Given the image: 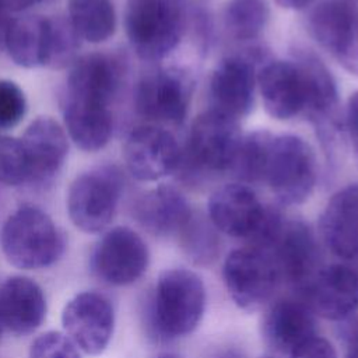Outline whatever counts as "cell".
Segmentation results:
<instances>
[{
  "label": "cell",
  "instance_id": "d6a6232c",
  "mask_svg": "<svg viewBox=\"0 0 358 358\" xmlns=\"http://www.w3.org/2000/svg\"><path fill=\"white\" fill-rule=\"evenodd\" d=\"M27 112L22 90L10 80H0V129L18 124Z\"/></svg>",
  "mask_w": 358,
  "mask_h": 358
},
{
  "label": "cell",
  "instance_id": "9c48e42d",
  "mask_svg": "<svg viewBox=\"0 0 358 358\" xmlns=\"http://www.w3.org/2000/svg\"><path fill=\"white\" fill-rule=\"evenodd\" d=\"M193 94V80L182 69L162 67L143 74L134 87V109L151 124L183 123Z\"/></svg>",
  "mask_w": 358,
  "mask_h": 358
},
{
  "label": "cell",
  "instance_id": "5bb4252c",
  "mask_svg": "<svg viewBox=\"0 0 358 358\" xmlns=\"http://www.w3.org/2000/svg\"><path fill=\"white\" fill-rule=\"evenodd\" d=\"M182 147L175 136L158 124H141L126 137L123 159L129 173L141 182H155L175 173Z\"/></svg>",
  "mask_w": 358,
  "mask_h": 358
},
{
  "label": "cell",
  "instance_id": "ab89813d",
  "mask_svg": "<svg viewBox=\"0 0 358 358\" xmlns=\"http://www.w3.org/2000/svg\"><path fill=\"white\" fill-rule=\"evenodd\" d=\"M213 358H243V355L236 350H224L215 354Z\"/></svg>",
  "mask_w": 358,
  "mask_h": 358
},
{
  "label": "cell",
  "instance_id": "d590c367",
  "mask_svg": "<svg viewBox=\"0 0 358 358\" xmlns=\"http://www.w3.org/2000/svg\"><path fill=\"white\" fill-rule=\"evenodd\" d=\"M43 0H0V8L11 13V11H22L25 8H29Z\"/></svg>",
  "mask_w": 358,
  "mask_h": 358
},
{
  "label": "cell",
  "instance_id": "d6986e66",
  "mask_svg": "<svg viewBox=\"0 0 358 358\" xmlns=\"http://www.w3.org/2000/svg\"><path fill=\"white\" fill-rule=\"evenodd\" d=\"M302 294L315 315L345 320L358 309V273L345 264L320 267Z\"/></svg>",
  "mask_w": 358,
  "mask_h": 358
},
{
  "label": "cell",
  "instance_id": "f546056e",
  "mask_svg": "<svg viewBox=\"0 0 358 358\" xmlns=\"http://www.w3.org/2000/svg\"><path fill=\"white\" fill-rule=\"evenodd\" d=\"M179 241L186 256L197 264L211 263L220 252L218 231L210 220L194 213L179 234Z\"/></svg>",
  "mask_w": 358,
  "mask_h": 358
},
{
  "label": "cell",
  "instance_id": "e575fe53",
  "mask_svg": "<svg viewBox=\"0 0 358 358\" xmlns=\"http://www.w3.org/2000/svg\"><path fill=\"white\" fill-rule=\"evenodd\" d=\"M344 131L347 133L352 150L358 158V91H354L347 101L344 110Z\"/></svg>",
  "mask_w": 358,
  "mask_h": 358
},
{
  "label": "cell",
  "instance_id": "74e56055",
  "mask_svg": "<svg viewBox=\"0 0 358 358\" xmlns=\"http://www.w3.org/2000/svg\"><path fill=\"white\" fill-rule=\"evenodd\" d=\"M274 1H275L281 8L299 11V10H305L306 7H309L315 0H274Z\"/></svg>",
  "mask_w": 358,
  "mask_h": 358
},
{
  "label": "cell",
  "instance_id": "44dd1931",
  "mask_svg": "<svg viewBox=\"0 0 358 358\" xmlns=\"http://www.w3.org/2000/svg\"><path fill=\"white\" fill-rule=\"evenodd\" d=\"M319 231L327 249L337 257L358 256V183L333 193L320 214Z\"/></svg>",
  "mask_w": 358,
  "mask_h": 358
},
{
  "label": "cell",
  "instance_id": "836d02e7",
  "mask_svg": "<svg viewBox=\"0 0 358 358\" xmlns=\"http://www.w3.org/2000/svg\"><path fill=\"white\" fill-rule=\"evenodd\" d=\"M289 355L291 358H337L333 344L317 334L298 345Z\"/></svg>",
  "mask_w": 358,
  "mask_h": 358
},
{
  "label": "cell",
  "instance_id": "30bf717a",
  "mask_svg": "<svg viewBox=\"0 0 358 358\" xmlns=\"http://www.w3.org/2000/svg\"><path fill=\"white\" fill-rule=\"evenodd\" d=\"M222 278L228 295L243 310H256L268 302L280 281L271 255L253 245L228 253Z\"/></svg>",
  "mask_w": 358,
  "mask_h": 358
},
{
  "label": "cell",
  "instance_id": "277c9868",
  "mask_svg": "<svg viewBox=\"0 0 358 358\" xmlns=\"http://www.w3.org/2000/svg\"><path fill=\"white\" fill-rule=\"evenodd\" d=\"M0 246L13 266L38 270L52 266L62 257L66 239L43 210L35 206H21L4 221Z\"/></svg>",
  "mask_w": 358,
  "mask_h": 358
},
{
  "label": "cell",
  "instance_id": "2e32d148",
  "mask_svg": "<svg viewBox=\"0 0 358 358\" xmlns=\"http://www.w3.org/2000/svg\"><path fill=\"white\" fill-rule=\"evenodd\" d=\"M275 264L280 281L303 291L319 271V245L312 228L301 221H284L266 249Z\"/></svg>",
  "mask_w": 358,
  "mask_h": 358
},
{
  "label": "cell",
  "instance_id": "484cf974",
  "mask_svg": "<svg viewBox=\"0 0 358 358\" xmlns=\"http://www.w3.org/2000/svg\"><path fill=\"white\" fill-rule=\"evenodd\" d=\"M62 109L67 133L77 147L94 152L109 143L113 131V117L109 108L62 102Z\"/></svg>",
  "mask_w": 358,
  "mask_h": 358
},
{
  "label": "cell",
  "instance_id": "4dcf8cb0",
  "mask_svg": "<svg viewBox=\"0 0 358 358\" xmlns=\"http://www.w3.org/2000/svg\"><path fill=\"white\" fill-rule=\"evenodd\" d=\"M29 180V165L21 140L0 136V183L21 186Z\"/></svg>",
  "mask_w": 358,
  "mask_h": 358
},
{
  "label": "cell",
  "instance_id": "7402d4cb",
  "mask_svg": "<svg viewBox=\"0 0 358 358\" xmlns=\"http://www.w3.org/2000/svg\"><path fill=\"white\" fill-rule=\"evenodd\" d=\"M262 336L274 351L291 354L298 345L316 336L315 313L301 299L275 301L263 316Z\"/></svg>",
  "mask_w": 358,
  "mask_h": 358
},
{
  "label": "cell",
  "instance_id": "7bdbcfd3",
  "mask_svg": "<svg viewBox=\"0 0 358 358\" xmlns=\"http://www.w3.org/2000/svg\"><path fill=\"white\" fill-rule=\"evenodd\" d=\"M263 358H274V357H263Z\"/></svg>",
  "mask_w": 358,
  "mask_h": 358
},
{
  "label": "cell",
  "instance_id": "cb8c5ba5",
  "mask_svg": "<svg viewBox=\"0 0 358 358\" xmlns=\"http://www.w3.org/2000/svg\"><path fill=\"white\" fill-rule=\"evenodd\" d=\"M21 143L29 165V182L43 183L57 175L67 157L69 143L56 120L45 116L35 119L27 127Z\"/></svg>",
  "mask_w": 358,
  "mask_h": 358
},
{
  "label": "cell",
  "instance_id": "5b68a950",
  "mask_svg": "<svg viewBox=\"0 0 358 358\" xmlns=\"http://www.w3.org/2000/svg\"><path fill=\"white\" fill-rule=\"evenodd\" d=\"M124 31L140 59H165L185 35V7L180 0H127Z\"/></svg>",
  "mask_w": 358,
  "mask_h": 358
},
{
  "label": "cell",
  "instance_id": "ffe728a7",
  "mask_svg": "<svg viewBox=\"0 0 358 358\" xmlns=\"http://www.w3.org/2000/svg\"><path fill=\"white\" fill-rule=\"evenodd\" d=\"M131 213L143 229L159 238L179 236L193 214L182 192L169 185L144 192L134 201Z\"/></svg>",
  "mask_w": 358,
  "mask_h": 358
},
{
  "label": "cell",
  "instance_id": "ac0fdd59",
  "mask_svg": "<svg viewBox=\"0 0 358 358\" xmlns=\"http://www.w3.org/2000/svg\"><path fill=\"white\" fill-rule=\"evenodd\" d=\"M257 88L264 110L273 119L289 120L303 115L306 81L295 59L266 60L257 71Z\"/></svg>",
  "mask_w": 358,
  "mask_h": 358
},
{
  "label": "cell",
  "instance_id": "603a6c76",
  "mask_svg": "<svg viewBox=\"0 0 358 358\" xmlns=\"http://www.w3.org/2000/svg\"><path fill=\"white\" fill-rule=\"evenodd\" d=\"M46 298L29 277L13 275L0 285V319L14 334H29L45 320Z\"/></svg>",
  "mask_w": 358,
  "mask_h": 358
},
{
  "label": "cell",
  "instance_id": "f35d334b",
  "mask_svg": "<svg viewBox=\"0 0 358 358\" xmlns=\"http://www.w3.org/2000/svg\"><path fill=\"white\" fill-rule=\"evenodd\" d=\"M10 22H11V20L8 18V13L0 8V45H4L6 32H7Z\"/></svg>",
  "mask_w": 358,
  "mask_h": 358
},
{
  "label": "cell",
  "instance_id": "ba28073f",
  "mask_svg": "<svg viewBox=\"0 0 358 358\" xmlns=\"http://www.w3.org/2000/svg\"><path fill=\"white\" fill-rule=\"evenodd\" d=\"M123 189V175L113 165H103L78 175L67 192V213L83 232L103 231L113 220Z\"/></svg>",
  "mask_w": 358,
  "mask_h": 358
},
{
  "label": "cell",
  "instance_id": "8992f818",
  "mask_svg": "<svg viewBox=\"0 0 358 358\" xmlns=\"http://www.w3.org/2000/svg\"><path fill=\"white\" fill-rule=\"evenodd\" d=\"M319 176L317 158L310 144L296 134H280L273 138L264 183L284 206L306 201Z\"/></svg>",
  "mask_w": 358,
  "mask_h": 358
},
{
  "label": "cell",
  "instance_id": "4316f807",
  "mask_svg": "<svg viewBox=\"0 0 358 358\" xmlns=\"http://www.w3.org/2000/svg\"><path fill=\"white\" fill-rule=\"evenodd\" d=\"M67 14L80 39L101 43L115 34L116 11L112 0H69Z\"/></svg>",
  "mask_w": 358,
  "mask_h": 358
},
{
  "label": "cell",
  "instance_id": "3957f363",
  "mask_svg": "<svg viewBox=\"0 0 358 358\" xmlns=\"http://www.w3.org/2000/svg\"><path fill=\"white\" fill-rule=\"evenodd\" d=\"M208 220L218 232L248 239L253 246L267 249L281 225L280 211L266 206L257 194L239 182L218 187L208 200Z\"/></svg>",
  "mask_w": 358,
  "mask_h": 358
},
{
  "label": "cell",
  "instance_id": "b9f144b4",
  "mask_svg": "<svg viewBox=\"0 0 358 358\" xmlns=\"http://www.w3.org/2000/svg\"><path fill=\"white\" fill-rule=\"evenodd\" d=\"M3 329H4V326H3V323H1V319H0V337H1V333H3Z\"/></svg>",
  "mask_w": 358,
  "mask_h": 358
},
{
  "label": "cell",
  "instance_id": "60d3db41",
  "mask_svg": "<svg viewBox=\"0 0 358 358\" xmlns=\"http://www.w3.org/2000/svg\"><path fill=\"white\" fill-rule=\"evenodd\" d=\"M157 358H179V357L175 355V354H161Z\"/></svg>",
  "mask_w": 358,
  "mask_h": 358
},
{
  "label": "cell",
  "instance_id": "9a60e30c",
  "mask_svg": "<svg viewBox=\"0 0 358 358\" xmlns=\"http://www.w3.org/2000/svg\"><path fill=\"white\" fill-rule=\"evenodd\" d=\"M62 324L64 333L81 351L99 355L110 343L115 312L106 296L84 291L66 303L62 312Z\"/></svg>",
  "mask_w": 358,
  "mask_h": 358
},
{
  "label": "cell",
  "instance_id": "d4e9b609",
  "mask_svg": "<svg viewBox=\"0 0 358 358\" xmlns=\"http://www.w3.org/2000/svg\"><path fill=\"white\" fill-rule=\"evenodd\" d=\"M53 42L55 18L42 15L11 20L4 38V46L13 62L27 69L50 66Z\"/></svg>",
  "mask_w": 358,
  "mask_h": 358
},
{
  "label": "cell",
  "instance_id": "8fae6325",
  "mask_svg": "<svg viewBox=\"0 0 358 358\" xmlns=\"http://www.w3.org/2000/svg\"><path fill=\"white\" fill-rule=\"evenodd\" d=\"M308 31L343 69L358 76V0H323L308 17Z\"/></svg>",
  "mask_w": 358,
  "mask_h": 358
},
{
  "label": "cell",
  "instance_id": "6da1fadb",
  "mask_svg": "<svg viewBox=\"0 0 358 358\" xmlns=\"http://www.w3.org/2000/svg\"><path fill=\"white\" fill-rule=\"evenodd\" d=\"M242 137L236 119L214 109L201 112L190 126L175 173L187 185H199L211 175L229 173Z\"/></svg>",
  "mask_w": 358,
  "mask_h": 358
},
{
  "label": "cell",
  "instance_id": "4fadbf2b",
  "mask_svg": "<svg viewBox=\"0 0 358 358\" xmlns=\"http://www.w3.org/2000/svg\"><path fill=\"white\" fill-rule=\"evenodd\" d=\"M150 263L144 239L129 227L109 229L94 246L90 266L109 285H130L143 277Z\"/></svg>",
  "mask_w": 358,
  "mask_h": 358
},
{
  "label": "cell",
  "instance_id": "7c38bea8",
  "mask_svg": "<svg viewBox=\"0 0 358 358\" xmlns=\"http://www.w3.org/2000/svg\"><path fill=\"white\" fill-rule=\"evenodd\" d=\"M250 50V53L225 56L217 63L208 81L210 109L236 120L249 115L257 87L256 62L264 57L262 48Z\"/></svg>",
  "mask_w": 358,
  "mask_h": 358
},
{
  "label": "cell",
  "instance_id": "f1b7e54d",
  "mask_svg": "<svg viewBox=\"0 0 358 358\" xmlns=\"http://www.w3.org/2000/svg\"><path fill=\"white\" fill-rule=\"evenodd\" d=\"M270 18L266 0H227L224 27L236 41L248 42L259 38Z\"/></svg>",
  "mask_w": 358,
  "mask_h": 358
},
{
  "label": "cell",
  "instance_id": "e0dca14e",
  "mask_svg": "<svg viewBox=\"0 0 358 358\" xmlns=\"http://www.w3.org/2000/svg\"><path fill=\"white\" fill-rule=\"evenodd\" d=\"M122 81L119 60L105 53L80 57L67 76L62 102L109 108Z\"/></svg>",
  "mask_w": 358,
  "mask_h": 358
},
{
  "label": "cell",
  "instance_id": "83f0119b",
  "mask_svg": "<svg viewBox=\"0 0 358 358\" xmlns=\"http://www.w3.org/2000/svg\"><path fill=\"white\" fill-rule=\"evenodd\" d=\"M274 134L268 130H255L242 137L229 173L243 185L264 183L270 147Z\"/></svg>",
  "mask_w": 358,
  "mask_h": 358
},
{
  "label": "cell",
  "instance_id": "7a4b0ae2",
  "mask_svg": "<svg viewBox=\"0 0 358 358\" xmlns=\"http://www.w3.org/2000/svg\"><path fill=\"white\" fill-rule=\"evenodd\" d=\"M206 309V287L199 274L187 268H169L159 274L147 317L154 337L162 340L190 334Z\"/></svg>",
  "mask_w": 358,
  "mask_h": 358
},
{
  "label": "cell",
  "instance_id": "52a82bcc",
  "mask_svg": "<svg viewBox=\"0 0 358 358\" xmlns=\"http://www.w3.org/2000/svg\"><path fill=\"white\" fill-rule=\"evenodd\" d=\"M294 59L302 67L306 81L303 116L313 124L329 164L334 162L345 133L336 78L329 67L309 50H296Z\"/></svg>",
  "mask_w": 358,
  "mask_h": 358
},
{
  "label": "cell",
  "instance_id": "8d00e7d4",
  "mask_svg": "<svg viewBox=\"0 0 358 358\" xmlns=\"http://www.w3.org/2000/svg\"><path fill=\"white\" fill-rule=\"evenodd\" d=\"M347 340L348 343L345 358H358V320L351 326Z\"/></svg>",
  "mask_w": 358,
  "mask_h": 358
},
{
  "label": "cell",
  "instance_id": "1f68e13d",
  "mask_svg": "<svg viewBox=\"0 0 358 358\" xmlns=\"http://www.w3.org/2000/svg\"><path fill=\"white\" fill-rule=\"evenodd\" d=\"M28 358H83L80 348L66 333L46 331L38 336L29 347Z\"/></svg>",
  "mask_w": 358,
  "mask_h": 358
}]
</instances>
